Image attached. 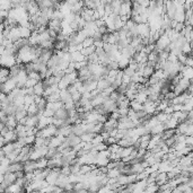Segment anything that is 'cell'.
<instances>
[{"label":"cell","mask_w":193,"mask_h":193,"mask_svg":"<svg viewBox=\"0 0 193 193\" xmlns=\"http://www.w3.org/2000/svg\"><path fill=\"white\" fill-rule=\"evenodd\" d=\"M136 28H137L138 35L144 38V37L150 36V28L147 23H140V24H136Z\"/></svg>","instance_id":"1"},{"label":"cell","mask_w":193,"mask_h":193,"mask_svg":"<svg viewBox=\"0 0 193 193\" xmlns=\"http://www.w3.org/2000/svg\"><path fill=\"white\" fill-rule=\"evenodd\" d=\"M80 141H82V139H80L79 136H76V134H74V133H70L66 137V139H64L63 142H64L67 146H69V147H75L76 145H78Z\"/></svg>","instance_id":"2"},{"label":"cell","mask_w":193,"mask_h":193,"mask_svg":"<svg viewBox=\"0 0 193 193\" xmlns=\"http://www.w3.org/2000/svg\"><path fill=\"white\" fill-rule=\"evenodd\" d=\"M60 100L62 102L63 104H66V103H68V102H71V100H72L70 92H69L67 88L60 89Z\"/></svg>","instance_id":"3"},{"label":"cell","mask_w":193,"mask_h":193,"mask_svg":"<svg viewBox=\"0 0 193 193\" xmlns=\"http://www.w3.org/2000/svg\"><path fill=\"white\" fill-rule=\"evenodd\" d=\"M17 120H16V118L14 116V115H7V119H6V121H5V126H7L8 129H10V130H14L16 128V126H17Z\"/></svg>","instance_id":"4"},{"label":"cell","mask_w":193,"mask_h":193,"mask_svg":"<svg viewBox=\"0 0 193 193\" xmlns=\"http://www.w3.org/2000/svg\"><path fill=\"white\" fill-rule=\"evenodd\" d=\"M112 82L108 80L107 78H100V80H97V84H96V88L100 92H103L104 89H106L107 87L111 86Z\"/></svg>","instance_id":"5"},{"label":"cell","mask_w":193,"mask_h":193,"mask_svg":"<svg viewBox=\"0 0 193 193\" xmlns=\"http://www.w3.org/2000/svg\"><path fill=\"white\" fill-rule=\"evenodd\" d=\"M2 137H4L6 142H13V141L17 140V136H16L15 130H10V129H9Z\"/></svg>","instance_id":"6"},{"label":"cell","mask_w":193,"mask_h":193,"mask_svg":"<svg viewBox=\"0 0 193 193\" xmlns=\"http://www.w3.org/2000/svg\"><path fill=\"white\" fill-rule=\"evenodd\" d=\"M53 118H56V119H61V120H64L68 118V111L66 108L63 107H60L59 110H56L54 112V115H53Z\"/></svg>","instance_id":"7"},{"label":"cell","mask_w":193,"mask_h":193,"mask_svg":"<svg viewBox=\"0 0 193 193\" xmlns=\"http://www.w3.org/2000/svg\"><path fill=\"white\" fill-rule=\"evenodd\" d=\"M18 171H23V163L20 162H11L9 167H8V171L7 172H18Z\"/></svg>","instance_id":"8"},{"label":"cell","mask_w":193,"mask_h":193,"mask_svg":"<svg viewBox=\"0 0 193 193\" xmlns=\"http://www.w3.org/2000/svg\"><path fill=\"white\" fill-rule=\"evenodd\" d=\"M33 93H34V95H37V96H43L44 87H43V85H42L41 80L37 82L36 84L33 86Z\"/></svg>","instance_id":"9"},{"label":"cell","mask_w":193,"mask_h":193,"mask_svg":"<svg viewBox=\"0 0 193 193\" xmlns=\"http://www.w3.org/2000/svg\"><path fill=\"white\" fill-rule=\"evenodd\" d=\"M164 130H165L164 124H163V123L158 122L156 126H154L151 129H150V134H151V136H155V134H160Z\"/></svg>","instance_id":"10"},{"label":"cell","mask_w":193,"mask_h":193,"mask_svg":"<svg viewBox=\"0 0 193 193\" xmlns=\"http://www.w3.org/2000/svg\"><path fill=\"white\" fill-rule=\"evenodd\" d=\"M129 107L131 110H133V111H141V110H144V104L140 103V102H138L136 100H130V105H129Z\"/></svg>","instance_id":"11"},{"label":"cell","mask_w":193,"mask_h":193,"mask_svg":"<svg viewBox=\"0 0 193 193\" xmlns=\"http://www.w3.org/2000/svg\"><path fill=\"white\" fill-rule=\"evenodd\" d=\"M95 134H96V133H92V132H85V133H82V136H80V139H82V141H84V142H90Z\"/></svg>","instance_id":"12"},{"label":"cell","mask_w":193,"mask_h":193,"mask_svg":"<svg viewBox=\"0 0 193 193\" xmlns=\"http://www.w3.org/2000/svg\"><path fill=\"white\" fill-rule=\"evenodd\" d=\"M34 98H35V95H25L24 96V105H25V108L28 106V105L33 104L34 103Z\"/></svg>","instance_id":"13"},{"label":"cell","mask_w":193,"mask_h":193,"mask_svg":"<svg viewBox=\"0 0 193 193\" xmlns=\"http://www.w3.org/2000/svg\"><path fill=\"white\" fill-rule=\"evenodd\" d=\"M94 44V40H93V37H86L85 40L82 42V48H88V46H90V45H93Z\"/></svg>","instance_id":"14"},{"label":"cell","mask_w":193,"mask_h":193,"mask_svg":"<svg viewBox=\"0 0 193 193\" xmlns=\"http://www.w3.org/2000/svg\"><path fill=\"white\" fill-rule=\"evenodd\" d=\"M36 82H37V80H35V79L27 78V80L25 82V84H24V87H25V88H31V87H33Z\"/></svg>","instance_id":"15"},{"label":"cell","mask_w":193,"mask_h":193,"mask_svg":"<svg viewBox=\"0 0 193 193\" xmlns=\"http://www.w3.org/2000/svg\"><path fill=\"white\" fill-rule=\"evenodd\" d=\"M28 78H33L37 82H40L41 80V75L36 72V71H31L30 74H28Z\"/></svg>","instance_id":"16"},{"label":"cell","mask_w":193,"mask_h":193,"mask_svg":"<svg viewBox=\"0 0 193 193\" xmlns=\"http://www.w3.org/2000/svg\"><path fill=\"white\" fill-rule=\"evenodd\" d=\"M64 1H66V2H67V4H69V5H70V6H72V5L77 4V2H78L79 0H64Z\"/></svg>","instance_id":"17"},{"label":"cell","mask_w":193,"mask_h":193,"mask_svg":"<svg viewBox=\"0 0 193 193\" xmlns=\"http://www.w3.org/2000/svg\"><path fill=\"white\" fill-rule=\"evenodd\" d=\"M4 126H5L4 123H2V122H0V131L2 130V128H4Z\"/></svg>","instance_id":"18"}]
</instances>
